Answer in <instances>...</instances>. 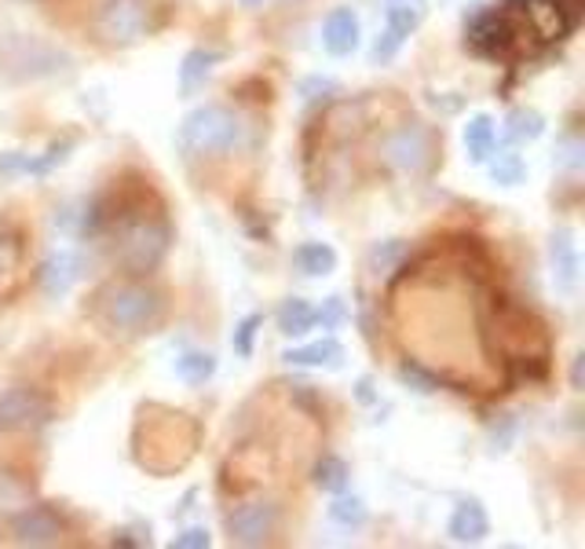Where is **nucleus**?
I'll list each match as a JSON object with an SVG mask.
<instances>
[{"instance_id": "nucleus-3", "label": "nucleus", "mask_w": 585, "mask_h": 549, "mask_svg": "<svg viewBox=\"0 0 585 549\" xmlns=\"http://www.w3.org/2000/svg\"><path fill=\"white\" fill-rule=\"evenodd\" d=\"M241 139V122L235 117V110L206 103L195 107L179 125V147L195 158H220L231 154Z\"/></svg>"}, {"instance_id": "nucleus-2", "label": "nucleus", "mask_w": 585, "mask_h": 549, "mask_svg": "<svg viewBox=\"0 0 585 549\" xmlns=\"http://www.w3.org/2000/svg\"><path fill=\"white\" fill-rule=\"evenodd\" d=\"M99 224H110V238H114V261L125 267L128 275H147L161 264L169 249V224L154 213H125L110 216L99 213Z\"/></svg>"}, {"instance_id": "nucleus-19", "label": "nucleus", "mask_w": 585, "mask_h": 549, "mask_svg": "<svg viewBox=\"0 0 585 549\" xmlns=\"http://www.w3.org/2000/svg\"><path fill=\"white\" fill-rule=\"evenodd\" d=\"M498 147V136H494V122L487 114H476L469 117L465 125V151H469V162L472 165H487L490 151Z\"/></svg>"}, {"instance_id": "nucleus-12", "label": "nucleus", "mask_w": 585, "mask_h": 549, "mask_svg": "<svg viewBox=\"0 0 585 549\" xmlns=\"http://www.w3.org/2000/svg\"><path fill=\"white\" fill-rule=\"evenodd\" d=\"M549 261H552V283H557L560 294L571 297L578 289V275H582V257H578V242H574V232L560 227L549 238Z\"/></svg>"}, {"instance_id": "nucleus-30", "label": "nucleus", "mask_w": 585, "mask_h": 549, "mask_svg": "<svg viewBox=\"0 0 585 549\" xmlns=\"http://www.w3.org/2000/svg\"><path fill=\"white\" fill-rule=\"evenodd\" d=\"M402 382H413L418 385V392H436V377L425 374L421 366H413V363H402V371H399Z\"/></svg>"}, {"instance_id": "nucleus-14", "label": "nucleus", "mask_w": 585, "mask_h": 549, "mask_svg": "<svg viewBox=\"0 0 585 549\" xmlns=\"http://www.w3.org/2000/svg\"><path fill=\"white\" fill-rule=\"evenodd\" d=\"M447 535L453 542L469 546V542H483L490 535V516L476 498H465L461 506H453L450 513V524H447Z\"/></svg>"}, {"instance_id": "nucleus-33", "label": "nucleus", "mask_w": 585, "mask_h": 549, "mask_svg": "<svg viewBox=\"0 0 585 549\" xmlns=\"http://www.w3.org/2000/svg\"><path fill=\"white\" fill-rule=\"evenodd\" d=\"M241 4H249V8H253V4H260V0H241Z\"/></svg>"}, {"instance_id": "nucleus-4", "label": "nucleus", "mask_w": 585, "mask_h": 549, "mask_svg": "<svg viewBox=\"0 0 585 549\" xmlns=\"http://www.w3.org/2000/svg\"><path fill=\"white\" fill-rule=\"evenodd\" d=\"M150 0H99L96 37L107 48H133L147 37Z\"/></svg>"}, {"instance_id": "nucleus-20", "label": "nucleus", "mask_w": 585, "mask_h": 549, "mask_svg": "<svg viewBox=\"0 0 585 549\" xmlns=\"http://www.w3.org/2000/svg\"><path fill=\"white\" fill-rule=\"evenodd\" d=\"M315 308L308 301H300V297H289L286 304L278 308V329L286 337H304L308 329H315Z\"/></svg>"}, {"instance_id": "nucleus-15", "label": "nucleus", "mask_w": 585, "mask_h": 549, "mask_svg": "<svg viewBox=\"0 0 585 549\" xmlns=\"http://www.w3.org/2000/svg\"><path fill=\"white\" fill-rule=\"evenodd\" d=\"M77 278H80V257L70 253V249H59V253H52L37 272V283H40V289H45L48 297L70 294V286H74Z\"/></svg>"}, {"instance_id": "nucleus-25", "label": "nucleus", "mask_w": 585, "mask_h": 549, "mask_svg": "<svg viewBox=\"0 0 585 549\" xmlns=\"http://www.w3.org/2000/svg\"><path fill=\"white\" fill-rule=\"evenodd\" d=\"M329 521L340 527H362L366 524V506H362V498H337L329 506Z\"/></svg>"}, {"instance_id": "nucleus-27", "label": "nucleus", "mask_w": 585, "mask_h": 549, "mask_svg": "<svg viewBox=\"0 0 585 549\" xmlns=\"http://www.w3.org/2000/svg\"><path fill=\"white\" fill-rule=\"evenodd\" d=\"M264 326V315H246L235 329V352L238 355H253V337L257 329Z\"/></svg>"}, {"instance_id": "nucleus-31", "label": "nucleus", "mask_w": 585, "mask_h": 549, "mask_svg": "<svg viewBox=\"0 0 585 549\" xmlns=\"http://www.w3.org/2000/svg\"><path fill=\"white\" fill-rule=\"evenodd\" d=\"M402 253V242H388L385 249H373V267H388L391 264V257H399Z\"/></svg>"}, {"instance_id": "nucleus-18", "label": "nucleus", "mask_w": 585, "mask_h": 549, "mask_svg": "<svg viewBox=\"0 0 585 549\" xmlns=\"http://www.w3.org/2000/svg\"><path fill=\"white\" fill-rule=\"evenodd\" d=\"M292 264H297L300 275L322 278V275L337 272V253H333V246H326V242H304L297 253H292Z\"/></svg>"}, {"instance_id": "nucleus-16", "label": "nucleus", "mask_w": 585, "mask_h": 549, "mask_svg": "<svg viewBox=\"0 0 585 549\" xmlns=\"http://www.w3.org/2000/svg\"><path fill=\"white\" fill-rule=\"evenodd\" d=\"M286 363L292 366H329V371H337L340 363H345V348H340L333 337H322V341H311V345H300V348H289Z\"/></svg>"}, {"instance_id": "nucleus-11", "label": "nucleus", "mask_w": 585, "mask_h": 549, "mask_svg": "<svg viewBox=\"0 0 585 549\" xmlns=\"http://www.w3.org/2000/svg\"><path fill=\"white\" fill-rule=\"evenodd\" d=\"M418 23H421V8H410V4L388 8V23H385V29H381L377 41H373V48H370L373 63H391L399 48L407 45V37L418 29Z\"/></svg>"}, {"instance_id": "nucleus-13", "label": "nucleus", "mask_w": 585, "mask_h": 549, "mask_svg": "<svg viewBox=\"0 0 585 549\" xmlns=\"http://www.w3.org/2000/svg\"><path fill=\"white\" fill-rule=\"evenodd\" d=\"M322 48L333 59H345L359 48V18L351 8H337V12L326 15V23H322Z\"/></svg>"}, {"instance_id": "nucleus-28", "label": "nucleus", "mask_w": 585, "mask_h": 549, "mask_svg": "<svg viewBox=\"0 0 585 549\" xmlns=\"http://www.w3.org/2000/svg\"><path fill=\"white\" fill-rule=\"evenodd\" d=\"M209 546H213V535L206 527H187V532H179L173 538V549H209Z\"/></svg>"}, {"instance_id": "nucleus-1", "label": "nucleus", "mask_w": 585, "mask_h": 549, "mask_svg": "<svg viewBox=\"0 0 585 549\" xmlns=\"http://www.w3.org/2000/svg\"><path fill=\"white\" fill-rule=\"evenodd\" d=\"M92 319L110 337H139L150 334L165 315V297L139 275L110 278L92 294Z\"/></svg>"}, {"instance_id": "nucleus-24", "label": "nucleus", "mask_w": 585, "mask_h": 549, "mask_svg": "<svg viewBox=\"0 0 585 549\" xmlns=\"http://www.w3.org/2000/svg\"><path fill=\"white\" fill-rule=\"evenodd\" d=\"M506 136L512 139V144H523V139H538L542 136V128H546V117L538 114V110H527V107H520V110H512L509 114V122H506Z\"/></svg>"}, {"instance_id": "nucleus-6", "label": "nucleus", "mask_w": 585, "mask_h": 549, "mask_svg": "<svg viewBox=\"0 0 585 549\" xmlns=\"http://www.w3.org/2000/svg\"><path fill=\"white\" fill-rule=\"evenodd\" d=\"M48 417H52V403L37 388L15 385L0 392V433H34L48 425Z\"/></svg>"}, {"instance_id": "nucleus-29", "label": "nucleus", "mask_w": 585, "mask_h": 549, "mask_svg": "<svg viewBox=\"0 0 585 549\" xmlns=\"http://www.w3.org/2000/svg\"><path fill=\"white\" fill-rule=\"evenodd\" d=\"M340 319H345V301H340V297H329L326 304H322V308H315V323H322L326 329H333V326H337Z\"/></svg>"}, {"instance_id": "nucleus-17", "label": "nucleus", "mask_w": 585, "mask_h": 549, "mask_svg": "<svg viewBox=\"0 0 585 549\" xmlns=\"http://www.w3.org/2000/svg\"><path fill=\"white\" fill-rule=\"evenodd\" d=\"M213 63H220L216 52H206V48H190L184 55V66H179V96H195L201 85L213 74Z\"/></svg>"}, {"instance_id": "nucleus-23", "label": "nucleus", "mask_w": 585, "mask_h": 549, "mask_svg": "<svg viewBox=\"0 0 585 549\" xmlns=\"http://www.w3.org/2000/svg\"><path fill=\"white\" fill-rule=\"evenodd\" d=\"M216 374V359L209 352H187L176 359V377L187 385H206Z\"/></svg>"}, {"instance_id": "nucleus-7", "label": "nucleus", "mask_w": 585, "mask_h": 549, "mask_svg": "<svg viewBox=\"0 0 585 549\" xmlns=\"http://www.w3.org/2000/svg\"><path fill=\"white\" fill-rule=\"evenodd\" d=\"M275 527H278V506L264 502V498L238 506L235 513L227 516V535H231V542H238V546H264V542H271Z\"/></svg>"}, {"instance_id": "nucleus-32", "label": "nucleus", "mask_w": 585, "mask_h": 549, "mask_svg": "<svg viewBox=\"0 0 585 549\" xmlns=\"http://www.w3.org/2000/svg\"><path fill=\"white\" fill-rule=\"evenodd\" d=\"M582 374H585V355L574 359V371H571V385L574 388H582Z\"/></svg>"}, {"instance_id": "nucleus-10", "label": "nucleus", "mask_w": 585, "mask_h": 549, "mask_svg": "<svg viewBox=\"0 0 585 549\" xmlns=\"http://www.w3.org/2000/svg\"><path fill=\"white\" fill-rule=\"evenodd\" d=\"M512 41H516V26H512L509 12H483L469 26V45L480 55H506Z\"/></svg>"}, {"instance_id": "nucleus-9", "label": "nucleus", "mask_w": 585, "mask_h": 549, "mask_svg": "<svg viewBox=\"0 0 585 549\" xmlns=\"http://www.w3.org/2000/svg\"><path fill=\"white\" fill-rule=\"evenodd\" d=\"M523 18L538 41H563L578 23V15L568 12L560 0H523Z\"/></svg>"}, {"instance_id": "nucleus-21", "label": "nucleus", "mask_w": 585, "mask_h": 549, "mask_svg": "<svg viewBox=\"0 0 585 549\" xmlns=\"http://www.w3.org/2000/svg\"><path fill=\"white\" fill-rule=\"evenodd\" d=\"M348 465L340 462V458H333V454H326V458H319L315 462V473H311V481H315V487L319 491H326V495H340L348 487Z\"/></svg>"}, {"instance_id": "nucleus-26", "label": "nucleus", "mask_w": 585, "mask_h": 549, "mask_svg": "<svg viewBox=\"0 0 585 549\" xmlns=\"http://www.w3.org/2000/svg\"><path fill=\"white\" fill-rule=\"evenodd\" d=\"M585 144L578 136H563L560 144H557V165L560 169H568V173H578L582 162H585Z\"/></svg>"}, {"instance_id": "nucleus-5", "label": "nucleus", "mask_w": 585, "mask_h": 549, "mask_svg": "<svg viewBox=\"0 0 585 549\" xmlns=\"http://www.w3.org/2000/svg\"><path fill=\"white\" fill-rule=\"evenodd\" d=\"M381 158L396 169V173H425L436 158V136H432L428 125L421 122H410V125H399L396 133L385 136L381 144Z\"/></svg>"}, {"instance_id": "nucleus-8", "label": "nucleus", "mask_w": 585, "mask_h": 549, "mask_svg": "<svg viewBox=\"0 0 585 549\" xmlns=\"http://www.w3.org/2000/svg\"><path fill=\"white\" fill-rule=\"evenodd\" d=\"M12 542L15 546H55L63 538V521L55 509L48 506H29L23 513L12 516Z\"/></svg>"}, {"instance_id": "nucleus-22", "label": "nucleus", "mask_w": 585, "mask_h": 549, "mask_svg": "<svg viewBox=\"0 0 585 549\" xmlns=\"http://www.w3.org/2000/svg\"><path fill=\"white\" fill-rule=\"evenodd\" d=\"M490 176L494 184L501 187H516L523 184V176H527V165H523V158L516 151H490Z\"/></svg>"}]
</instances>
